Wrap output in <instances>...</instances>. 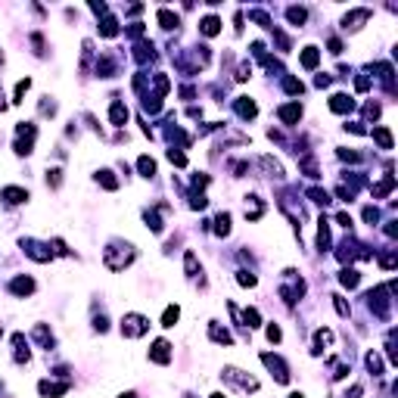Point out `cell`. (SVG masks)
<instances>
[{
	"label": "cell",
	"mask_w": 398,
	"mask_h": 398,
	"mask_svg": "<svg viewBox=\"0 0 398 398\" xmlns=\"http://www.w3.org/2000/svg\"><path fill=\"white\" fill-rule=\"evenodd\" d=\"M122 333L125 336H143L146 333V318H140V314H128L122 321Z\"/></svg>",
	"instance_id": "1"
},
{
	"label": "cell",
	"mask_w": 398,
	"mask_h": 398,
	"mask_svg": "<svg viewBox=\"0 0 398 398\" xmlns=\"http://www.w3.org/2000/svg\"><path fill=\"white\" fill-rule=\"evenodd\" d=\"M168 342H165V339H159V342L153 345V361H156V364H168V361H171V352H168Z\"/></svg>",
	"instance_id": "2"
},
{
	"label": "cell",
	"mask_w": 398,
	"mask_h": 398,
	"mask_svg": "<svg viewBox=\"0 0 398 398\" xmlns=\"http://www.w3.org/2000/svg\"><path fill=\"white\" fill-rule=\"evenodd\" d=\"M3 196H6V202H25V199H28V193L25 190H19V187H6V190H3Z\"/></svg>",
	"instance_id": "3"
},
{
	"label": "cell",
	"mask_w": 398,
	"mask_h": 398,
	"mask_svg": "<svg viewBox=\"0 0 398 398\" xmlns=\"http://www.w3.org/2000/svg\"><path fill=\"white\" fill-rule=\"evenodd\" d=\"M9 289H13V292H19V296H28V292L34 289V283H31L28 277H19V280H13V286H9Z\"/></svg>",
	"instance_id": "4"
},
{
	"label": "cell",
	"mask_w": 398,
	"mask_h": 398,
	"mask_svg": "<svg viewBox=\"0 0 398 398\" xmlns=\"http://www.w3.org/2000/svg\"><path fill=\"white\" fill-rule=\"evenodd\" d=\"M137 168H140V174H143V178H153V174H156V162L149 159V156H140Z\"/></svg>",
	"instance_id": "5"
},
{
	"label": "cell",
	"mask_w": 398,
	"mask_h": 398,
	"mask_svg": "<svg viewBox=\"0 0 398 398\" xmlns=\"http://www.w3.org/2000/svg\"><path fill=\"white\" fill-rule=\"evenodd\" d=\"M178 318H181V308L178 305L165 308V314H162V327H174V324H178Z\"/></svg>",
	"instance_id": "6"
},
{
	"label": "cell",
	"mask_w": 398,
	"mask_h": 398,
	"mask_svg": "<svg viewBox=\"0 0 398 398\" xmlns=\"http://www.w3.org/2000/svg\"><path fill=\"white\" fill-rule=\"evenodd\" d=\"M373 137L380 140V146H383V149H392V134L386 131V128H373Z\"/></svg>",
	"instance_id": "7"
},
{
	"label": "cell",
	"mask_w": 398,
	"mask_h": 398,
	"mask_svg": "<svg viewBox=\"0 0 398 398\" xmlns=\"http://www.w3.org/2000/svg\"><path fill=\"white\" fill-rule=\"evenodd\" d=\"M302 66H305V68L318 66V50H314V47H305V53H302Z\"/></svg>",
	"instance_id": "8"
},
{
	"label": "cell",
	"mask_w": 398,
	"mask_h": 398,
	"mask_svg": "<svg viewBox=\"0 0 398 398\" xmlns=\"http://www.w3.org/2000/svg\"><path fill=\"white\" fill-rule=\"evenodd\" d=\"M299 115H302V109H299V106H283V109H280V119H283V122H289V125L296 122Z\"/></svg>",
	"instance_id": "9"
},
{
	"label": "cell",
	"mask_w": 398,
	"mask_h": 398,
	"mask_svg": "<svg viewBox=\"0 0 398 398\" xmlns=\"http://www.w3.org/2000/svg\"><path fill=\"white\" fill-rule=\"evenodd\" d=\"M125 119H128L125 106H122V103H115V106H112V125H125Z\"/></svg>",
	"instance_id": "10"
},
{
	"label": "cell",
	"mask_w": 398,
	"mask_h": 398,
	"mask_svg": "<svg viewBox=\"0 0 398 398\" xmlns=\"http://www.w3.org/2000/svg\"><path fill=\"white\" fill-rule=\"evenodd\" d=\"M202 34H208V38H212V34H218V19H215V16L202 19Z\"/></svg>",
	"instance_id": "11"
},
{
	"label": "cell",
	"mask_w": 398,
	"mask_h": 398,
	"mask_svg": "<svg viewBox=\"0 0 398 398\" xmlns=\"http://www.w3.org/2000/svg\"><path fill=\"white\" fill-rule=\"evenodd\" d=\"M159 22H162L165 28H174V25H178V16H171L168 9H159Z\"/></svg>",
	"instance_id": "12"
},
{
	"label": "cell",
	"mask_w": 398,
	"mask_h": 398,
	"mask_svg": "<svg viewBox=\"0 0 398 398\" xmlns=\"http://www.w3.org/2000/svg\"><path fill=\"white\" fill-rule=\"evenodd\" d=\"M339 280H342V286H358V274L355 271H342Z\"/></svg>",
	"instance_id": "13"
},
{
	"label": "cell",
	"mask_w": 398,
	"mask_h": 398,
	"mask_svg": "<svg viewBox=\"0 0 398 398\" xmlns=\"http://www.w3.org/2000/svg\"><path fill=\"white\" fill-rule=\"evenodd\" d=\"M267 339H271V342H277V339H280V327H267Z\"/></svg>",
	"instance_id": "14"
},
{
	"label": "cell",
	"mask_w": 398,
	"mask_h": 398,
	"mask_svg": "<svg viewBox=\"0 0 398 398\" xmlns=\"http://www.w3.org/2000/svg\"><path fill=\"white\" fill-rule=\"evenodd\" d=\"M122 398H137V395H134V392H128V395H122Z\"/></svg>",
	"instance_id": "15"
},
{
	"label": "cell",
	"mask_w": 398,
	"mask_h": 398,
	"mask_svg": "<svg viewBox=\"0 0 398 398\" xmlns=\"http://www.w3.org/2000/svg\"><path fill=\"white\" fill-rule=\"evenodd\" d=\"M289 398H302V395H299V392H292V395H289Z\"/></svg>",
	"instance_id": "16"
},
{
	"label": "cell",
	"mask_w": 398,
	"mask_h": 398,
	"mask_svg": "<svg viewBox=\"0 0 398 398\" xmlns=\"http://www.w3.org/2000/svg\"><path fill=\"white\" fill-rule=\"evenodd\" d=\"M212 398H224V395H212Z\"/></svg>",
	"instance_id": "17"
}]
</instances>
